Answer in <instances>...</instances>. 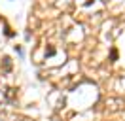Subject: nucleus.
<instances>
[{"instance_id": "obj_1", "label": "nucleus", "mask_w": 125, "mask_h": 121, "mask_svg": "<svg viewBox=\"0 0 125 121\" xmlns=\"http://www.w3.org/2000/svg\"><path fill=\"white\" fill-rule=\"evenodd\" d=\"M110 57H112V61H116V59H118V51L112 49V51H110Z\"/></svg>"}]
</instances>
